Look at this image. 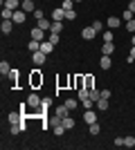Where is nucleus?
<instances>
[{
  "label": "nucleus",
  "mask_w": 135,
  "mask_h": 150,
  "mask_svg": "<svg viewBox=\"0 0 135 150\" xmlns=\"http://www.w3.org/2000/svg\"><path fill=\"white\" fill-rule=\"evenodd\" d=\"M90 99H92V101H95V103H97V101L101 99V92H99V90H95V88H92V90H90Z\"/></svg>",
  "instance_id": "29"
},
{
  "label": "nucleus",
  "mask_w": 135,
  "mask_h": 150,
  "mask_svg": "<svg viewBox=\"0 0 135 150\" xmlns=\"http://www.w3.org/2000/svg\"><path fill=\"white\" fill-rule=\"evenodd\" d=\"M65 20H77V13H74V9L65 11Z\"/></svg>",
  "instance_id": "38"
},
{
  "label": "nucleus",
  "mask_w": 135,
  "mask_h": 150,
  "mask_svg": "<svg viewBox=\"0 0 135 150\" xmlns=\"http://www.w3.org/2000/svg\"><path fill=\"white\" fill-rule=\"evenodd\" d=\"M104 43H113V31H104Z\"/></svg>",
  "instance_id": "36"
},
{
  "label": "nucleus",
  "mask_w": 135,
  "mask_h": 150,
  "mask_svg": "<svg viewBox=\"0 0 135 150\" xmlns=\"http://www.w3.org/2000/svg\"><path fill=\"white\" fill-rule=\"evenodd\" d=\"M126 31H129V34H135V18L126 23Z\"/></svg>",
  "instance_id": "35"
},
{
  "label": "nucleus",
  "mask_w": 135,
  "mask_h": 150,
  "mask_svg": "<svg viewBox=\"0 0 135 150\" xmlns=\"http://www.w3.org/2000/svg\"><path fill=\"white\" fill-rule=\"evenodd\" d=\"M9 72H11V65H9L7 61H2V63H0V74H2V76H9Z\"/></svg>",
  "instance_id": "20"
},
{
  "label": "nucleus",
  "mask_w": 135,
  "mask_h": 150,
  "mask_svg": "<svg viewBox=\"0 0 135 150\" xmlns=\"http://www.w3.org/2000/svg\"><path fill=\"white\" fill-rule=\"evenodd\" d=\"M34 18H36V20L43 18V11H41V9H36V11H34Z\"/></svg>",
  "instance_id": "42"
},
{
  "label": "nucleus",
  "mask_w": 135,
  "mask_h": 150,
  "mask_svg": "<svg viewBox=\"0 0 135 150\" xmlns=\"http://www.w3.org/2000/svg\"><path fill=\"white\" fill-rule=\"evenodd\" d=\"M129 9H131V11L135 13V0H131V2H129Z\"/></svg>",
  "instance_id": "43"
},
{
  "label": "nucleus",
  "mask_w": 135,
  "mask_h": 150,
  "mask_svg": "<svg viewBox=\"0 0 135 150\" xmlns=\"http://www.w3.org/2000/svg\"><path fill=\"white\" fill-rule=\"evenodd\" d=\"M0 29H2V34H11L14 31V20H2Z\"/></svg>",
  "instance_id": "14"
},
{
  "label": "nucleus",
  "mask_w": 135,
  "mask_h": 150,
  "mask_svg": "<svg viewBox=\"0 0 135 150\" xmlns=\"http://www.w3.org/2000/svg\"><path fill=\"white\" fill-rule=\"evenodd\" d=\"M101 99H110V90H101Z\"/></svg>",
  "instance_id": "41"
},
{
  "label": "nucleus",
  "mask_w": 135,
  "mask_h": 150,
  "mask_svg": "<svg viewBox=\"0 0 135 150\" xmlns=\"http://www.w3.org/2000/svg\"><path fill=\"white\" fill-rule=\"evenodd\" d=\"M20 9L27 11V13H34L36 11V5H34V0H23V2H20Z\"/></svg>",
  "instance_id": "2"
},
{
  "label": "nucleus",
  "mask_w": 135,
  "mask_h": 150,
  "mask_svg": "<svg viewBox=\"0 0 135 150\" xmlns=\"http://www.w3.org/2000/svg\"><path fill=\"white\" fill-rule=\"evenodd\" d=\"M110 65H113V58L104 54V56L99 58V67H101V69H110Z\"/></svg>",
  "instance_id": "11"
},
{
  "label": "nucleus",
  "mask_w": 135,
  "mask_h": 150,
  "mask_svg": "<svg viewBox=\"0 0 135 150\" xmlns=\"http://www.w3.org/2000/svg\"><path fill=\"white\" fill-rule=\"evenodd\" d=\"M61 7H63L65 11H70L72 7H74V0H63V2H61Z\"/></svg>",
  "instance_id": "31"
},
{
  "label": "nucleus",
  "mask_w": 135,
  "mask_h": 150,
  "mask_svg": "<svg viewBox=\"0 0 135 150\" xmlns=\"http://www.w3.org/2000/svg\"><path fill=\"white\" fill-rule=\"evenodd\" d=\"M20 2H23V0H2V5H5L7 9H14V11L20 7Z\"/></svg>",
  "instance_id": "15"
},
{
  "label": "nucleus",
  "mask_w": 135,
  "mask_h": 150,
  "mask_svg": "<svg viewBox=\"0 0 135 150\" xmlns=\"http://www.w3.org/2000/svg\"><path fill=\"white\" fill-rule=\"evenodd\" d=\"M135 18V13L131 11V9H126V11H124V16H122V20H126V23H129V20H133Z\"/></svg>",
  "instance_id": "33"
},
{
  "label": "nucleus",
  "mask_w": 135,
  "mask_h": 150,
  "mask_svg": "<svg viewBox=\"0 0 135 150\" xmlns=\"http://www.w3.org/2000/svg\"><path fill=\"white\" fill-rule=\"evenodd\" d=\"M27 103H29V108H39L41 105V96L36 92H32L29 96H27Z\"/></svg>",
  "instance_id": "5"
},
{
  "label": "nucleus",
  "mask_w": 135,
  "mask_h": 150,
  "mask_svg": "<svg viewBox=\"0 0 135 150\" xmlns=\"http://www.w3.org/2000/svg\"><path fill=\"white\" fill-rule=\"evenodd\" d=\"M32 58H34V63H36V65L41 67V65H43V63L47 61V54H43V52L39 50V52H34V56H32Z\"/></svg>",
  "instance_id": "6"
},
{
  "label": "nucleus",
  "mask_w": 135,
  "mask_h": 150,
  "mask_svg": "<svg viewBox=\"0 0 135 150\" xmlns=\"http://www.w3.org/2000/svg\"><path fill=\"white\" fill-rule=\"evenodd\" d=\"M9 132H11V134H18V132H23V128H20V123H11V128H9Z\"/></svg>",
  "instance_id": "34"
},
{
  "label": "nucleus",
  "mask_w": 135,
  "mask_h": 150,
  "mask_svg": "<svg viewBox=\"0 0 135 150\" xmlns=\"http://www.w3.org/2000/svg\"><path fill=\"white\" fill-rule=\"evenodd\" d=\"M11 20H14V23H18V25H20V23H25V20H27V11H23V9H16Z\"/></svg>",
  "instance_id": "3"
},
{
  "label": "nucleus",
  "mask_w": 135,
  "mask_h": 150,
  "mask_svg": "<svg viewBox=\"0 0 135 150\" xmlns=\"http://www.w3.org/2000/svg\"><path fill=\"white\" fill-rule=\"evenodd\" d=\"M23 119H25V117H23V112H20V110H18V112H11L9 117H7V121H9V123H20Z\"/></svg>",
  "instance_id": "9"
},
{
  "label": "nucleus",
  "mask_w": 135,
  "mask_h": 150,
  "mask_svg": "<svg viewBox=\"0 0 135 150\" xmlns=\"http://www.w3.org/2000/svg\"><path fill=\"white\" fill-rule=\"evenodd\" d=\"M129 63H135V45H133V50H131V54H129V58H126Z\"/></svg>",
  "instance_id": "40"
},
{
  "label": "nucleus",
  "mask_w": 135,
  "mask_h": 150,
  "mask_svg": "<svg viewBox=\"0 0 135 150\" xmlns=\"http://www.w3.org/2000/svg\"><path fill=\"white\" fill-rule=\"evenodd\" d=\"M14 18V9H7V7H2V20H11Z\"/></svg>",
  "instance_id": "25"
},
{
  "label": "nucleus",
  "mask_w": 135,
  "mask_h": 150,
  "mask_svg": "<svg viewBox=\"0 0 135 150\" xmlns=\"http://www.w3.org/2000/svg\"><path fill=\"white\" fill-rule=\"evenodd\" d=\"M47 40H50L52 45H59V34H54V31H47Z\"/></svg>",
  "instance_id": "26"
},
{
  "label": "nucleus",
  "mask_w": 135,
  "mask_h": 150,
  "mask_svg": "<svg viewBox=\"0 0 135 150\" xmlns=\"http://www.w3.org/2000/svg\"><path fill=\"white\" fill-rule=\"evenodd\" d=\"M131 43H133V45H135V34H133V36H131Z\"/></svg>",
  "instance_id": "44"
},
{
  "label": "nucleus",
  "mask_w": 135,
  "mask_h": 150,
  "mask_svg": "<svg viewBox=\"0 0 135 150\" xmlns=\"http://www.w3.org/2000/svg\"><path fill=\"white\" fill-rule=\"evenodd\" d=\"M77 105H79V99H65V108L68 110H77Z\"/></svg>",
  "instance_id": "24"
},
{
  "label": "nucleus",
  "mask_w": 135,
  "mask_h": 150,
  "mask_svg": "<svg viewBox=\"0 0 135 150\" xmlns=\"http://www.w3.org/2000/svg\"><path fill=\"white\" fill-rule=\"evenodd\" d=\"M27 47H29V52H32V54H34V52H39V50H41V40H34V38H32V40L27 43Z\"/></svg>",
  "instance_id": "23"
},
{
  "label": "nucleus",
  "mask_w": 135,
  "mask_h": 150,
  "mask_svg": "<svg viewBox=\"0 0 135 150\" xmlns=\"http://www.w3.org/2000/svg\"><path fill=\"white\" fill-rule=\"evenodd\" d=\"M95 36H97V31L92 29V27H86V29L81 31V38H84V40H92Z\"/></svg>",
  "instance_id": "10"
},
{
  "label": "nucleus",
  "mask_w": 135,
  "mask_h": 150,
  "mask_svg": "<svg viewBox=\"0 0 135 150\" xmlns=\"http://www.w3.org/2000/svg\"><path fill=\"white\" fill-rule=\"evenodd\" d=\"M54 114H56L59 119H65V117H70V110H68V108H65V103H63V105H59L56 110H54Z\"/></svg>",
  "instance_id": "8"
},
{
  "label": "nucleus",
  "mask_w": 135,
  "mask_h": 150,
  "mask_svg": "<svg viewBox=\"0 0 135 150\" xmlns=\"http://www.w3.org/2000/svg\"><path fill=\"white\" fill-rule=\"evenodd\" d=\"M41 83H43V76H41V72H39V69H36V72H34V74H32V85H34V88H36V85H41Z\"/></svg>",
  "instance_id": "22"
},
{
  "label": "nucleus",
  "mask_w": 135,
  "mask_h": 150,
  "mask_svg": "<svg viewBox=\"0 0 135 150\" xmlns=\"http://www.w3.org/2000/svg\"><path fill=\"white\" fill-rule=\"evenodd\" d=\"M97 110H108V99H99L97 101Z\"/></svg>",
  "instance_id": "28"
},
{
  "label": "nucleus",
  "mask_w": 135,
  "mask_h": 150,
  "mask_svg": "<svg viewBox=\"0 0 135 150\" xmlns=\"http://www.w3.org/2000/svg\"><path fill=\"white\" fill-rule=\"evenodd\" d=\"M50 31H54V34H61V31H63V23H61V20H52Z\"/></svg>",
  "instance_id": "17"
},
{
  "label": "nucleus",
  "mask_w": 135,
  "mask_h": 150,
  "mask_svg": "<svg viewBox=\"0 0 135 150\" xmlns=\"http://www.w3.org/2000/svg\"><path fill=\"white\" fill-rule=\"evenodd\" d=\"M74 2H81V0H74Z\"/></svg>",
  "instance_id": "45"
},
{
  "label": "nucleus",
  "mask_w": 135,
  "mask_h": 150,
  "mask_svg": "<svg viewBox=\"0 0 135 150\" xmlns=\"http://www.w3.org/2000/svg\"><path fill=\"white\" fill-rule=\"evenodd\" d=\"M29 36H32L34 40H41V43H43V40H45V36H47V34H45V29H41V27H34V29L29 31Z\"/></svg>",
  "instance_id": "1"
},
{
  "label": "nucleus",
  "mask_w": 135,
  "mask_h": 150,
  "mask_svg": "<svg viewBox=\"0 0 135 150\" xmlns=\"http://www.w3.org/2000/svg\"><path fill=\"white\" fill-rule=\"evenodd\" d=\"M84 88H88V90H92V88H95V76H92V74L84 76Z\"/></svg>",
  "instance_id": "19"
},
{
  "label": "nucleus",
  "mask_w": 135,
  "mask_h": 150,
  "mask_svg": "<svg viewBox=\"0 0 135 150\" xmlns=\"http://www.w3.org/2000/svg\"><path fill=\"white\" fill-rule=\"evenodd\" d=\"M113 52H115V45H113V43H104V45H101V54L113 56Z\"/></svg>",
  "instance_id": "16"
},
{
  "label": "nucleus",
  "mask_w": 135,
  "mask_h": 150,
  "mask_svg": "<svg viewBox=\"0 0 135 150\" xmlns=\"http://www.w3.org/2000/svg\"><path fill=\"white\" fill-rule=\"evenodd\" d=\"M113 146H124V137H115L113 139Z\"/></svg>",
  "instance_id": "39"
},
{
  "label": "nucleus",
  "mask_w": 135,
  "mask_h": 150,
  "mask_svg": "<svg viewBox=\"0 0 135 150\" xmlns=\"http://www.w3.org/2000/svg\"><path fill=\"white\" fill-rule=\"evenodd\" d=\"M88 132H90V134H92V137H97V134L101 132V125H99V123H97V121H95V123H90V125H88Z\"/></svg>",
  "instance_id": "18"
},
{
  "label": "nucleus",
  "mask_w": 135,
  "mask_h": 150,
  "mask_svg": "<svg viewBox=\"0 0 135 150\" xmlns=\"http://www.w3.org/2000/svg\"><path fill=\"white\" fill-rule=\"evenodd\" d=\"M65 18V9L63 7H56L54 11H52V20H63Z\"/></svg>",
  "instance_id": "13"
},
{
  "label": "nucleus",
  "mask_w": 135,
  "mask_h": 150,
  "mask_svg": "<svg viewBox=\"0 0 135 150\" xmlns=\"http://www.w3.org/2000/svg\"><path fill=\"white\" fill-rule=\"evenodd\" d=\"M9 81H11V83L18 81V69H11V72H9Z\"/></svg>",
  "instance_id": "37"
},
{
  "label": "nucleus",
  "mask_w": 135,
  "mask_h": 150,
  "mask_svg": "<svg viewBox=\"0 0 135 150\" xmlns=\"http://www.w3.org/2000/svg\"><path fill=\"white\" fill-rule=\"evenodd\" d=\"M36 27H41V29H45V31H50V27H52V20H47L43 16V18H39L36 20Z\"/></svg>",
  "instance_id": "12"
},
{
  "label": "nucleus",
  "mask_w": 135,
  "mask_h": 150,
  "mask_svg": "<svg viewBox=\"0 0 135 150\" xmlns=\"http://www.w3.org/2000/svg\"><path fill=\"white\" fill-rule=\"evenodd\" d=\"M84 121H86L88 125H90V123H95V121H97V114H95V110H92V108L84 112Z\"/></svg>",
  "instance_id": "7"
},
{
  "label": "nucleus",
  "mask_w": 135,
  "mask_h": 150,
  "mask_svg": "<svg viewBox=\"0 0 135 150\" xmlns=\"http://www.w3.org/2000/svg\"><path fill=\"white\" fill-rule=\"evenodd\" d=\"M124 146H129V148H133V146H135V137H133V134L124 137Z\"/></svg>",
  "instance_id": "30"
},
{
  "label": "nucleus",
  "mask_w": 135,
  "mask_h": 150,
  "mask_svg": "<svg viewBox=\"0 0 135 150\" xmlns=\"http://www.w3.org/2000/svg\"><path fill=\"white\" fill-rule=\"evenodd\" d=\"M52 50H54V45H52L50 40H43V43H41V52H43V54H50Z\"/></svg>",
  "instance_id": "21"
},
{
  "label": "nucleus",
  "mask_w": 135,
  "mask_h": 150,
  "mask_svg": "<svg viewBox=\"0 0 135 150\" xmlns=\"http://www.w3.org/2000/svg\"><path fill=\"white\" fill-rule=\"evenodd\" d=\"M63 125H65V130H72V128H74V119H72V117H65Z\"/></svg>",
  "instance_id": "27"
},
{
  "label": "nucleus",
  "mask_w": 135,
  "mask_h": 150,
  "mask_svg": "<svg viewBox=\"0 0 135 150\" xmlns=\"http://www.w3.org/2000/svg\"><path fill=\"white\" fill-rule=\"evenodd\" d=\"M90 27H92V29H95L97 34H99V31L104 29V23H101V20H95V23H92V25H90Z\"/></svg>",
  "instance_id": "32"
},
{
  "label": "nucleus",
  "mask_w": 135,
  "mask_h": 150,
  "mask_svg": "<svg viewBox=\"0 0 135 150\" xmlns=\"http://www.w3.org/2000/svg\"><path fill=\"white\" fill-rule=\"evenodd\" d=\"M106 25H108L110 29H119V27H122V18H117V16H110V18L106 20Z\"/></svg>",
  "instance_id": "4"
}]
</instances>
